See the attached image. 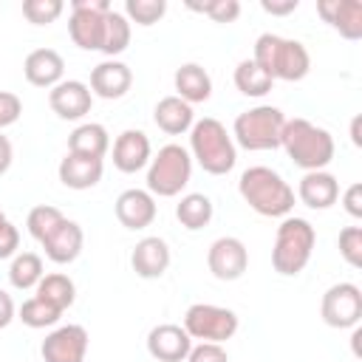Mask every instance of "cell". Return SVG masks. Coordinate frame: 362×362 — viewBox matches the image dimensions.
<instances>
[{"instance_id": "e575fe53", "label": "cell", "mask_w": 362, "mask_h": 362, "mask_svg": "<svg viewBox=\"0 0 362 362\" xmlns=\"http://www.w3.org/2000/svg\"><path fill=\"white\" fill-rule=\"evenodd\" d=\"M62 0H23V14L34 25H48L62 14Z\"/></svg>"}, {"instance_id": "d6986e66", "label": "cell", "mask_w": 362, "mask_h": 362, "mask_svg": "<svg viewBox=\"0 0 362 362\" xmlns=\"http://www.w3.org/2000/svg\"><path fill=\"white\" fill-rule=\"evenodd\" d=\"M133 85V74L119 59H105L90 71V93L99 99H122Z\"/></svg>"}, {"instance_id": "484cf974", "label": "cell", "mask_w": 362, "mask_h": 362, "mask_svg": "<svg viewBox=\"0 0 362 362\" xmlns=\"http://www.w3.org/2000/svg\"><path fill=\"white\" fill-rule=\"evenodd\" d=\"M107 147H110V136H107L105 124H99V122H85L68 136V153H76V156L102 158L107 153Z\"/></svg>"}, {"instance_id": "ba28073f", "label": "cell", "mask_w": 362, "mask_h": 362, "mask_svg": "<svg viewBox=\"0 0 362 362\" xmlns=\"http://www.w3.org/2000/svg\"><path fill=\"white\" fill-rule=\"evenodd\" d=\"M184 331L198 342H226L238 331V314L212 303H192L184 314Z\"/></svg>"}, {"instance_id": "f1b7e54d", "label": "cell", "mask_w": 362, "mask_h": 362, "mask_svg": "<svg viewBox=\"0 0 362 362\" xmlns=\"http://www.w3.org/2000/svg\"><path fill=\"white\" fill-rule=\"evenodd\" d=\"M42 274H45L42 272V257L37 252H20V255H14V260L8 266V283L20 291L37 288Z\"/></svg>"}, {"instance_id": "5b68a950", "label": "cell", "mask_w": 362, "mask_h": 362, "mask_svg": "<svg viewBox=\"0 0 362 362\" xmlns=\"http://www.w3.org/2000/svg\"><path fill=\"white\" fill-rule=\"evenodd\" d=\"M314 243H317L314 226L305 218L286 215L283 223L277 226V235H274V249H272V266H274V272L283 274V277L300 274L308 266V260H311Z\"/></svg>"}, {"instance_id": "ee69618b", "label": "cell", "mask_w": 362, "mask_h": 362, "mask_svg": "<svg viewBox=\"0 0 362 362\" xmlns=\"http://www.w3.org/2000/svg\"><path fill=\"white\" fill-rule=\"evenodd\" d=\"M11 158H14V150H11V141L0 133V175L11 167Z\"/></svg>"}, {"instance_id": "f35d334b", "label": "cell", "mask_w": 362, "mask_h": 362, "mask_svg": "<svg viewBox=\"0 0 362 362\" xmlns=\"http://www.w3.org/2000/svg\"><path fill=\"white\" fill-rule=\"evenodd\" d=\"M17 246H20V232H17V226L6 218V212H0V260L17 255Z\"/></svg>"}, {"instance_id": "3957f363", "label": "cell", "mask_w": 362, "mask_h": 362, "mask_svg": "<svg viewBox=\"0 0 362 362\" xmlns=\"http://www.w3.org/2000/svg\"><path fill=\"white\" fill-rule=\"evenodd\" d=\"M272 79L283 82H300L311 71V57L300 40H288L280 34H260L255 40V57H252Z\"/></svg>"}, {"instance_id": "74e56055", "label": "cell", "mask_w": 362, "mask_h": 362, "mask_svg": "<svg viewBox=\"0 0 362 362\" xmlns=\"http://www.w3.org/2000/svg\"><path fill=\"white\" fill-rule=\"evenodd\" d=\"M187 362H229V354L218 342H198L189 348Z\"/></svg>"}, {"instance_id": "52a82bcc", "label": "cell", "mask_w": 362, "mask_h": 362, "mask_svg": "<svg viewBox=\"0 0 362 362\" xmlns=\"http://www.w3.org/2000/svg\"><path fill=\"white\" fill-rule=\"evenodd\" d=\"M192 175V156L181 144H164L147 167V192L158 198L178 195Z\"/></svg>"}, {"instance_id": "4fadbf2b", "label": "cell", "mask_w": 362, "mask_h": 362, "mask_svg": "<svg viewBox=\"0 0 362 362\" xmlns=\"http://www.w3.org/2000/svg\"><path fill=\"white\" fill-rule=\"evenodd\" d=\"M189 348H192V339L184 331V325L161 322L147 334V354L158 362H184Z\"/></svg>"}, {"instance_id": "2e32d148", "label": "cell", "mask_w": 362, "mask_h": 362, "mask_svg": "<svg viewBox=\"0 0 362 362\" xmlns=\"http://www.w3.org/2000/svg\"><path fill=\"white\" fill-rule=\"evenodd\" d=\"M113 212H116V218L124 229H144L156 221V198L147 189L133 187V189H124L116 198Z\"/></svg>"}, {"instance_id": "ffe728a7", "label": "cell", "mask_w": 362, "mask_h": 362, "mask_svg": "<svg viewBox=\"0 0 362 362\" xmlns=\"http://www.w3.org/2000/svg\"><path fill=\"white\" fill-rule=\"evenodd\" d=\"M82 243H85V235H82V226L76 221H62L45 240H42V249H45V257L51 263H74L82 252Z\"/></svg>"}, {"instance_id": "f546056e", "label": "cell", "mask_w": 362, "mask_h": 362, "mask_svg": "<svg viewBox=\"0 0 362 362\" xmlns=\"http://www.w3.org/2000/svg\"><path fill=\"white\" fill-rule=\"evenodd\" d=\"M272 85H274V79H272L255 59L238 62V68H235V88H238L243 96L260 99V96H266V93L272 90Z\"/></svg>"}, {"instance_id": "cb8c5ba5", "label": "cell", "mask_w": 362, "mask_h": 362, "mask_svg": "<svg viewBox=\"0 0 362 362\" xmlns=\"http://www.w3.org/2000/svg\"><path fill=\"white\" fill-rule=\"evenodd\" d=\"M153 122L158 124V130H164L167 136H181L195 124V113L192 105H187L178 96H164L158 99V105L153 107Z\"/></svg>"}, {"instance_id": "b9f144b4", "label": "cell", "mask_w": 362, "mask_h": 362, "mask_svg": "<svg viewBox=\"0 0 362 362\" xmlns=\"http://www.w3.org/2000/svg\"><path fill=\"white\" fill-rule=\"evenodd\" d=\"M297 6H300V0H260V8L266 14H277V17L297 11Z\"/></svg>"}, {"instance_id": "83f0119b", "label": "cell", "mask_w": 362, "mask_h": 362, "mask_svg": "<svg viewBox=\"0 0 362 362\" xmlns=\"http://www.w3.org/2000/svg\"><path fill=\"white\" fill-rule=\"evenodd\" d=\"M37 297L45 300V303H51L54 308L65 311V308H71L74 300H76V286H74V280H71L68 274H62V272L42 274V280L37 283Z\"/></svg>"}, {"instance_id": "4316f807", "label": "cell", "mask_w": 362, "mask_h": 362, "mask_svg": "<svg viewBox=\"0 0 362 362\" xmlns=\"http://www.w3.org/2000/svg\"><path fill=\"white\" fill-rule=\"evenodd\" d=\"M212 215H215V206H212L209 195H204V192H189V195H184V198L175 204V218H178V223H181L184 229H189V232L204 229V226L212 221Z\"/></svg>"}, {"instance_id": "277c9868", "label": "cell", "mask_w": 362, "mask_h": 362, "mask_svg": "<svg viewBox=\"0 0 362 362\" xmlns=\"http://www.w3.org/2000/svg\"><path fill=\"white\" fill-rule=\"evenodd\" d=\"M189 156L209 175H226L238 161L232 136L212 116H204L189 127Z\"/></svg>"}, {"instance_id": "8d00e7d4", "label": "cell", "mask_w": 362, "mask_h": 362, "mask_svg": "<svg viewBox=\"0 0 362 362\" xmlns=\"http://www.w3.org/2000/svg\"><path fill=\"white\" fill-rule=\"evenodd\" d=\"M339 255L351 269L362 266V229L359 226H345L339 232Z\"/></svg>"}, {"instance_id": "603a6c76", "label": "cell", "mask_w": 362, "mask_h": 362, "mask_svg": "<svg viewBox=\"0 0 362 362\" xmlns=\"http://www.w3.org/2000/svg\"><path fill=\"white\" fill-rule=\"evenodd\" d=\"M297 195L308 209H328L339 198V181L328 170H314L300 178Z\"/></svg>"}, {"instance_id": "e0dca14e", "label": "cell", "mask_w": 362, "mask_h": 362, "mask_svg": "<svg viewBox=\"0 0 362 362\" xmlns=\"http://www.w3.org/2000/svg\"><path fill=\"white\" fill-rule=\"evenodd\" d=\"M130 266H133V272H136L139 277H144V280L161 277V274L167 272V266H170V246H167V240L158 238V235L141 238V240L133 246V252H130Z\"/></svg>"}, {"instance_id": "60d3db41", "label": "cell", "mask_w": 362, "mask_h": 362, "mask_svg": "<svg viewBox=\"0 0 362 362\" xmlns=\"http://www.w3.org/2000/svg\"><path fill=\"white\" fill-rule=\"evenodd\" d=\"M342 206L351 218H362V184H351L342 192Z\"/></svg>"}, {"instance_id": "44dd1931", "label": "cell", "mask_w": 362, "mask_h": 362, "mask_svg": "<svg viewBox=\"0 0 362 362\" xmlns=\"http://www.w3.org/2000/svg\"><path fill=\"white\" fill-rule=\"evenodd\" d=\"M23 74L31 85L37 88H54L62 82V74H65V59L59 57V51L54 48H37L25 57L23 62Z\"/></svg>"}, {"instance_id": "d590c367", "label": "cell", "mask_w": 362, "mask_h": 362, "mask_svg": "<svg viewBox=\"0 0 362 362\" xmlns=\"http://www.w3.org/2000/svg\"><path fill=\"white\" fill-rule=\"evenodd\" d=\"M192 11H201V14H206V17H212L215 23H232V20H238V14H240V3L238 0H206V3H187Z\"/></svg>"}, {"instance_id": "9c48e42d", "label": "cell", "mask_w": 362, "mask_h": 362, "mask_svg": "<svg viewBox=\"0 0 362 362\" xmlns=\"http://www.w3.org/2000/svg\"><path fill=\"white\" fill-rule=\"evenodd\" d=\"M110 0H74L71 3V20L68 34L76 48L82 51H99L102 34H105V14L110 11Z\"/></svg>"}, {"instance_id": "ab89813d", "label": "cell", "mask_w": 362, "mask_h": 362, "mask_svg": "<svg viewBox=\"0 0 362 362\" xmlns=\"http://www.w3.org/2000/svg\"><path fill=\"white\" fill-rule=\"evenodd\" d=\"M20 113H23L20 96L11 93V90H0V130L8 127V124H14L20 119Z\"/></svg>"}, {"instance_id": "4dcf8cb0", "label": "cell", "mask_w": 362, "mask_h": 362, "mask_svg": "<svg viewBox=\"0 0 362 362\" xmlns=\"http://www.w3.org/2000/svg\"><path fill=\"white\" fill-rule=\"evenodd\" d=\"M130 45V20L122 11H107L105 14V34H102V54H107L110 59L116 54H122Z\"/></svg>"}, {"instance_id": "5bb4252c", "label": "cell", "mask_w": 362, "mask_h": 362, "mask_svg": "<svg viewBox=\"0 0 362 362\" xmlns=\"http://www.w3.org/2000/svg\"><path fill=\"white\" fill-rule=\"evenodd\" d=\"M90 102H93V93L85 82L79 79H62L59 85H54L48 90V105L51 110L59 116V119H68V122H76L82 119L85 113H90Z\"/></svg>"}, {"instance_id": "f6af8a7d", "label": "cell", "mask_w": 362, "mask_h": 362, "mask_svg": "<svg viewBox=\"0 0 362 362\" xmlns=\"http://www.w3.org/2000/svg\"><path fill=\"white\" fill-rule=\"evenodd\" d=\"M359 122H362L359 116H356V119L351 122V139H354V144H356V147L362 144V136H359Z\"/></svg>"}, {"instance_id": "1f68e13d", "label": "cell", "mask_w": 362, "mask_h": 362, "mask_svg": "<svg viewBox=\"0 0 362 362\" xmlns=\"http://www.w3.org/2000/svg\"><path fill=\"white\" fill-rule=\"evenodd\" d=\"M17 317H20L23 325H28V328H51V325L59 322L62 311L34 294V297H28V300L20 305V314H17Z\"/></svg>"}, {"instance_id": "7a4b0ae2", "label": "cell", "mask_w": 362, "mask_h": 362, "mask_svg": "<svg viewBox=\"0 0 362 362\" xmlns=\"http://www.w3.org/2000/svg\"><path fill=\"white\" fill-rule=\"evenodd\" d=\"M280 147L305 173L325 170L334 161V136L308 119H286Z\"/></svg>"}, {"instance_id": "9a60e30c", "label": "cell", "mask_w": 362, "mask_h": 362, "mask_svg": "<svg viewBox=\"0 0 362 362\" xmlns=\"http://www.w3.org/2000/svg\"><path fill=\"white\" fill-rule=\"evenodd\" d=\"M150 164V139L144 130H122L113 141V167L119 173H139Z\"/></svg>"}, {"instance_id": "d4e9b609", "label": "cell", "mask_w": 362, "mask_h": 362, "mask_svg": "<svg viewBox=\"0 0 362 362\" xmlns=\"http://www.w3.org/2000/svg\"><path fill=\"white\" fill-rule=\"evenodd\" d=\"M173 82H175V90H178L175 96L184 99L187 105H198V102H206L212 96V79H209V74L198 62L181 65L175 71Z\"/></svg>"}, {"instance_id": "30bf717a", "label": "cell", "mask_w": 362, "mask_h": 362, "mask_svg": "<svg viewBox=\"0 0 362 362\" xmlns=\"http://www.w3.org/2000/svg\"><path fill=\"white\" fill-rule=\"evenodd\" d=\"M320 314L331 328H356L362 320V288L356 283H334L322 294Z\"/></svg>"}, {"instance_id": "836d02e7", "label": "cell", "mask_w": 362, "mask_h": 362, "mask_svg": "<svg viewBox=\"0 0 362 362\" xmlns=\"http://www.w3.org/2000/svg\"><path fill=\"white\" fill-rule=\"evenodd\" d=\"M167 3L164 0H127L124 3V17L139 23V25H153L164 17Z\"/></svg>"}, {"instance_id": "7c38bea8", "label": "cell", "mask_w": 362, "mask_h": 362, "mask_svg": "<svg viewBox=\"0 0 362 362\" xmlns=\"http://www.w3.org/2000/svg\"><path fill=\"white\" fill-rule=\"evenodd\" d=\"M40 354L45 362H85L88 331L82 325H59L42 339Z\"/></svg>"}, {"instance_id": "6da1fadb", "label": "cell", "mask_w": 362, "mask_h": 362, "mask_svg": "<svg viewBox=\"0 0 362 362\" xmlns=\"http://www.w3.org/2000/svg\"><path fill=\"white\" fill-rule=\"evenodd\" d=\"M238 192L263 218H286L294 206V189L288 187V181L277 170L263 164L240 173Z\"/></svg>"}, {"instance_id": "8fae6325", "label": "cell", "mask_w": 362, "mask_h": 362, "mask_svg": "<svg viewBox=\"0 0 362 362\" xmlns=\"http://www.w3.org/2000/svg\"><path fill=\"white\" fill-rule=\"evenodd\" d=\"M206 266L212 272V277L223 280V283H232V280H240L246 266H249V249L243 246L240 238H218L212 240L209 252H206Z\"/></svg>"}, {"instance_id": "7bdbcfd3", "label": "cell", "mask_w": 362, "mask_h": 362, "mask_svg": "<svg viewBox=\"0 0 362 362\" xmlns=\"http://www.w3.org/2000/svg\"><path fill=\"white\" fill-rule=\"evenodd\" d=\"M11 320H14V300L0 288V328H6Z\"/></svg>"}, {"instance_id": "d6a6232c", "label": "cell", "mask_w": 362, "mask_h": 362, "mask_svg": "<svg viewBox=\"0 0 362 362\" xmlns=\"http://www.w3.org/2000/svg\"><path fill=\"white\" fill-rule=\"evenodd\" d=\"M65 221V215L57 209V206H48V204H40V206H34L31 212H28V218H25V226H28V235L37 240V243H42L59 223Z\"/></svg>"}, {"instance_id": "8992f818", "label": "cell", "mask_w": 362, "mask_h": 362, "mask_svg": "<svg viewBox=\"0 0 362 362\" xmlns=\"http://www.w3.org/2000/svg\"><path fill=\"white\" fill-rule=\"evenodd\" d=\"M283 124H286V116L280 107L257 105V107L238 113V119L232 124V136H235L232 141H238L243 150H252V153L274 150V147H280Z\"/></svg>"}, {"instance_id": "7402d4cb", "label": "cell", "mask_w": 362, "mask_h": 362, "mask_svg": "<svg viewBox=\"0 0 362 362\" xmlns=\"http://www.w3.org/2000/svg\"><path fill=\"white\" fill-rule=\"evenodd\" d=\"M59 181L68 189H90L102 181L105 164L102 158H88V156H76V153H65V158L59 161Z\"/></svg>"}, {"instance_id": "ac0fdd59", "label": "cell", "mask_w": 362, "mask_h": 362, "mask_svg": "<svg viewBox=\"0 0 362 362\" xmlns=\"http://www.w3.org/2000/svg\"><path fill=\"white\" fill-rule=\"evenodd\" d=\"M317 14L339 31L345 40H359L362 37V3L359 0H320Z\"/></svg>"}]
</instances>
